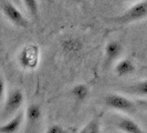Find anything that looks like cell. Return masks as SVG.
Returning <instances> with one entry per match:
<instances>
[{"label":"cell","instance_id":"6da1fadb","mask_svg":"<svg viewBox=\"0 0 147 133\" xmlns=\"http://www.w3.org/2000/svg\"><path fill=\"white\" fill-rule=\"evenodd\" d=\"M147 17V0H140L135 2L129 8H127L123 14L119 16L107 18V21L119 26H126L133 22L143 20Z\"/></svg>","mask_w":147,"mask_h":133},{"label":"cell","instance_id":"7a4b0ae2","mask_svg":"<svg viewBox=\"0 0 147 133\" xmlns=\"http://www.w3.org/2000/svg\"><path fill=\"white\" fill-rule=\"evenodd\" d=\"M17 62L23 70H34L40 62V47L36 43L23 45L17 54Z\"/></svg>","mask_w":147,"mask_h":133},{"label":"cell","instance_id":"3957f363","mask_svg":"<svg viewBox=\"0 0 147 133\" xmlns=\"http://www.w3.org/2000/svg\"><path fill=\"white\" fill-rule=\"evenodd\" d=\"M24 102V94L20 89H13L8 91V94L2 102V122L9 120V117H13L20 111V108Z\"/></svg>","mask_w":147,"mask_h":133},{"label":"cell","instance_id":"277c9868","mask_svg":"<svg viewBox=\"0 0 147 133\" xmlns=\"http://www.w3.org/2000/svg\"><path fill=\"white\" fill-rule=\"evenodd\" d=\"M1 11L8 21L17 28L26 29L29 27V21L22 14L20 7H18L11 0H1Z\"/></svg>","mask_w":147,"mask_h":133},{"label":"cell","instance_id":"5b68a950","mask_svg":"<svg viewBox=\"0 0 147 133\" xmlns=\"http://www.w3.org/2000/svg\"><path fill=\"white\" fill-rule=\"evenodd\" d=\"M104 104L111 110L123 112V113H135L137 111L136 103L132 99L118 94V93H110L104 98Z\"/></svg>","mask_w":147,"mask_h":133},{"label":"cell","instance_id":"8992f818","mask_svg":"<svg viewBox=\"0 0 147 133\" xmlns=\"http://www.w3.org/2000/svg\"><path fill=\"white\" fill-rule=\"evenodd\" d=\"M123 53V44L117 40L109 41L104 48V68L109 69L112 64L117 62Z\"/></svg>","mask_w":147,"mask_h":133},{"label":"cell","instance_id":"52a82bcc","mask_svg":"<svg viewBox=\"0 0 147 133\" xmlns=\"http://www.w3.org/2000/svg\"><path fill=\"white\" fill-rule=\"evenodd\" d=\"M61 50L66 57H74L78 56L83 50V41L80 38L76 37H66L61 40L60 42Z\"/></svg>","mask_w":147,"mask_h":133},{"label":"cell","instance_id":"ba28073f","mask_svg":"<svg viewBox=\"0 0 147 133\" xmlns=\"http://www.w3.org/2000/svg\"><path fill=\"white\" fill-rule=\"evenodd\" d=\"M26 120V112L24 111H19L16 113L13 117L2 122L0 126V132L1 133H16L18 132L21 128L23 121Z\"/></svg>","mask_w":147,"mask_h":133},{"label":"cell","instance_id":"9c48e42d","mask_svg":"<svg viewBox=\"0 0 147 133\" xmlns=\"http://www.w3.org/2000/svg\"><path fill=\"white\" fill-rule=\"evenodd\" d=\"M116 128L124 133H147L135 120L128 117H122L118 119Z\"/></svg>","mask_w":147,"mask_h":133},{"label":"cell","instance_id":"30bf717a","mask_svg":"<svg viewBox=\"0 0 147 133\" xmlns=\"http://www.w3.org/2000/svg\"><path fill=\"white\" fill-rule=\"evenodd\" d=\"M114 72L118 78H123V77H128L132 73L135 72V63L132 59L129 58H123L119 59L115 63L114 66Z\"/></svg>","mask_w":147,"mask_h":133},{"label":"cell","instance_id":"8fae6325","mask_svg":"<svg viewBox=\"0 0 147 133\" xmlns=\"http://www.w3.org/2000/svg\"><path fill=\"white\" fill-rule=\"evenodd\" d=\"M90 88L85 83H78L70 90V96L76 103H83L90 96Z\"/></svg>","mask_w":147,"mask_h":133},{"label":"cell","instance_id":"7c38bea8","mask_svg":"<svg viewBox=\"0 0 147 133\" xmlns=\"http://www.w3.org/2000/svg\"><path fill=\"white\" fill-rule=\"evenodd\" d=\"M26 112V120L28 126H34L42 118V109L40 104L32 103L27 108Z\"/></svg>","mask_w":147,"mask_h":133},{"label":"cell","instance_id":"4fadbf2b","mask_svg":"<svg viewBox=\"0 0 147 133\" xmlns=\"http://www.w3.org/2000/svg\"><path fill=\"white\" fill-rule=\"evenodd\" d=\"M123 91H125L129 94H135L138 96H147V80H140L135 83H133L128 87L123 88Z\"/></svg>","mask_w":147,"mask_h":133},{"label":"cell","instance_id":"5bb4252c","mask_svg":"<svg viewBox=\"0 0 147 133\" xmlns=\"http://www.w3.org/2000/svg\"><path fill=\"white\" fill-rule=\"evenodd\" d=\"M22 3L27 11L30 14V16L33 18V20L39 21V1L38 0H22Z\"/></svg>","mask_w":147,"mask_h":133},{"label":"cell","instance_id":"9a60e30c","mask_svg":"<svg viewBox=\"0 0 147 133\" xmlns=\"http://www.w3.org/2000/svg\"><path fill=\"white\" fill-rule=\"evenodd\" d=\"M79 133H102L101 131V122L100 118L95 117L90 120L85 126L82 128Z\"/></svg>","mask_w":147,"mask_h":133},{"label":"cell","instance_id":"2e32d148","mask_svg":"<svg viewBox=\"0 0 147 133\" xmlns=\"http://www.w3.org/2000/svg\"><path fill=\"white\" fill-rule=\"evenodd\" d=\"M45 133H72V132H71V130L65 129V128L59 126V124H52V126H50L47 129Z\"/></svg>","mask_w":147,"mask_h":133},{"label":"cell","instance_id":"e0dca14e","mask_svg":"<svg viewBox=\"0 0 147 133\" xmlns=\"http://www.w3.org/2000/svg\"><path fill=\"white\" fill-rule=\"evenodd\" d=\"M0 87H1L0 93H1V103H2V102L5 101V99H6V96H7V94H8L7 90H6V81H5V78H3V77H1Z\"/></svg>","mask_w":147,"mask_h":133},{"label":"cell","instance_id":"ac0fdd59","mask_svg":"<svg viewBox=\"0 0 147 133\" xmlns=\"http://www.w3.org/2000/svg\"><path fill=\"white\" fill-rule=\"evenodd\" d=\"M13 3H16L18 7H21V6H23V3H22V0H11Z\"/></svg>","mask_w":147,"mask_h":133},{"label":"cell","instance_id":"d6986e66","mask_svg":"<svg viewBox=\"0 0 147 133\" xmlns=\"http://www.w3.org/2000/svg\"><path fill=\"white\" fill-rule=\"evenodd\" d=\"M118 1H123V2H128V1H134V0H118Z\"/></svg>","mask_w":147,"mask_h":133},{"label":"cell","instance_id":"ffe728a7","mask_svg":"<svg viewBox=\"0 0 147 133\" xmlns=\"http://www.w3.org/2000/svg\"><path fill=\"white\" fill-rule=\"evenodd\" d=\"M75 1H76V2H83L84 0H75Z\"/></svg>","mask_w":147,"mask_h":133}]
</instances>
